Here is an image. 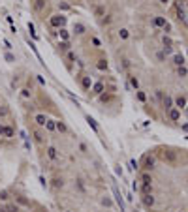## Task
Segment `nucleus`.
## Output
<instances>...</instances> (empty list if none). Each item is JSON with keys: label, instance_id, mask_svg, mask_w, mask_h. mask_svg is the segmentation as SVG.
Segmentation results:
<instances>
[{"label": "nucleus", "instance_id": "obj_5", "mask_svg": "<svg viewBox=\"0 0 188 212\" xmlns=\"http://www.w3.org/2000/svg\"><path fill=\"white\" fill-rule=\"evenodd\" d=\"M179 212H184V208H183V210H179Z\"/></svg>", "mask_w": 188, "mask_h": 212}, {"label": "nucleus", "instance_id": "obj_4", "mask_svg": "<svg viewBox=\"0 0 188 212\" xmlns=\"http://www.w3.org/2000/svg\"><path fill=\"white\" fill-rule=\"evenodd\" d=\"M0 212H6V210H4V208H0Z\"/></svg>", "mask_w": 188, "mask_h": 212}, {"label": "nucleus", "instance_id": "obj_1", "mask_svg": "<svg viewBox=\"0 0 188 212\" xmlns=\"http://www.w3.org/2000/svg\"><path fill=\"white\" fill-rule=\"evenodd\" d=\"M141 201H143V205L147 208H151V207H154V205H156V197L152 193H141Z\"/></svg>", "mask_w": 188, "mask_h": 212}, {"label": "nucleus", "instance_id": "obj_3", "mask_svg": "<svg viewBox=\"0 0 188 212\" xmlns=\"http://www.w3.org/2000/svg\"><path fill=\"white\" fill-rule=\"evenodd\" d=\"M8 199H10V192L2 190V192H0V201H8Z\"/></svg>", "mask_w": 188, "mask_h": 212}, {"label": "nucleus", "instance_id": "obj_2", "mask_svg": "<svg viewBox=\"0 0 188 212\" xmlns=\"http://www.w3.org/2000/svg\"><path fill=\"white\" fill-rule=\"evenodd\" d=\"M4 210L6 212H19V205H15V203H8L4 207Z\"/></svg>", "mask_w": 188, "mask_h": 212}]
</instances>
